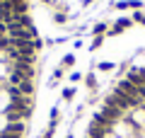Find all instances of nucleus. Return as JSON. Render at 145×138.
<instances>
[{
	"mask_svg": "<svg viewBox=\"0 0 145 138\" xmlns=\"http://www.w3.org/2000/svg\"><path fill=\"white\" fill-rule=\"evenodd\" d=\"M133 22H138V24H145V15H143V12H135V15H133Z\"/></svg>",
	"mask_w": 145,
	"mask_h": 138,
	"instance_id": "nucleus-7",
	"label": "nucleus"
},
{
	"mask_svg": "<svg viewBox=\"0 0 145 138\" xmlns=\"http://www.w3.org/2000/svg\"><path fill=\"white\" fill-rule=\"evenodd\" d=\"M85 82H87V87H89V90H94V87H97V75H94V73L85 75Z\"/></svg>",
	"mask_w": 145,
	"mask_h": 138,
	"instance_id": "nucleus-4",
	"label": "nucleus"
},
{
	"mask_svg": "<svg viewBox=\"0 0 145 138\" xmlns=\"http://www.w3.org/2000/svg\"><path fill=\"white\" fill-rule=\"evenodd\" d=\"M104 44V36H94V41H92V46H89V51H97L99 46Z\"/></svg>",
	"mask_w": 145,
	"mask_h": 138,
	"instance_id": "nucleus-6",
	"label": "nucleus"
},
{
	"mask_svg": "<svg viewBox=\"0 0 145 138\" xmlns=\"http://www.w3.org/2000/svg\"><path fill=\"white\" fill-rule=\"evenodd\" d=\"M99 70H111V68H114V63H109V61H104V63H99Z\"/></svg>",
	"mask_w": 145,
	"mask_h": 138,
	"instance_id": "nucleus-8",
	"label": "nucleus"
},
{
	"mask_svg": "<svg viewBox=\"0 0 145 138\" xmlns=\"http://www.w3.org/2000/svg\"><path fill=\"white\" fill-rule=\"evenodd\" d=\"M72 97H75V87H65V90H63V99H65V102H70Z\"/></svg>",
	"mask_w": 145,
	"mask_h": 138,
	"instance_id": "nucleus-5",
	"label": "nucleus"
},
{
	"mask_svg": "<svg viewBox=\"0 0 145 138\" xmlns=\"http://www.w3.org/2000/svg\"><path fill=\"white\" fill-rule=\"evenodd\" d=\"M94 36H104L106 34V22H99V24H94Z\"/></svg>",
	"mask_w": 145,
	"mask_h": 138,
	"instance_id": "nucleus-3",
	"label": "nucleus"
},
{
	"mask_svg": "<svg viewBox=\"0 0 145 138\" xmlns=\"http://www.w3.org/2000/svg\"><path fill=\"white\" fill-rule=\"evenodd\" d=\"M80 80H82V75H80V73H72V75H70V82H80Z\"/></svg>",
	"mask_w": 145,
	"mask_h": 138,
	"instance_id": "nucleus-9",
	"label": "nucleus"
},
{
	"mask_svg": "<svg viewBox=\"0 0 145 138\" xmlns=\"http://www.w3.org/2000/svg\"><path fill=\"white\" fill-rule=\"evenodd\" d=\"M68 138H72V136H68Z\"/></svg>",
	"mask_w": 145,
	"mask_h": 138,
	"instance_id": "nucleus-10",
	"label": "nucleus"
},
{
	"mask_svg": "<svg viewBox=\"0 0 145 138\" xmlns=\"http://www.w3.org/2000/svg\"><path fill=\"white\" fill-rule=\"evenodd\" d=\"M72 66H75V53H65L63 61H61V68H63V70H68V68H72Z\"/></svg>",
	"mask_w": 145,
	"mask_h": 138,
	"instance_id": "nucleus-2",
	"label": "nucleus"
},
{
	"mask_svg": "<svg viewBox=\"0 0 145 138\" xmlns=\"http://www.w3.org/2000/svg\"><path fill=\"white\" fill-rule=\"evenodd\" d=\"M131 24H133V20H128V17H121L119 22L114 24V29L109 32L111 36H116V34H121V32H126V29H131Z\"/></svg>",
	"mask_w": 145,
	"mask_h": 138,
	"instance_id": "nucleus-1",
	"label": "nucleus"
}]
</instances>
